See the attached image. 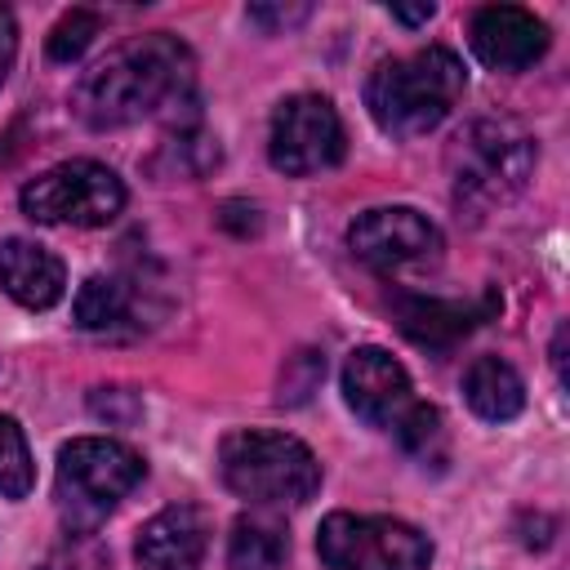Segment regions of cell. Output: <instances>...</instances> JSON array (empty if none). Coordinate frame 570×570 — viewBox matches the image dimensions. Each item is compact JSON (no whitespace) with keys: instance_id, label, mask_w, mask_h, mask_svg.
<instances>
[{"instance_id":"cell-18","label":"cell","mask_w":570,"mask_h":570,"mask_svg":"<svg viewBox=\"0 0 570 570\" xmlns=\"http://www.w3.org/2000/svg\"><path fill=\"white\" fill-rule=\"evenodd\" d=\"M392 436H396V445H401L410 459H419V463L445 454V428H441V414H436L432 405H423V401L410 405V414L392 428Z\"/></svg>"},{"instance_id":"cell-21","label":"cell","mask_w":570,"mask_h":570,"mask_svg":"<svg viewBox=\"0 0 570 570\" xmlns=\"http://www.w3.org/2000/svg\"><path fill=\"white\" fill-rule=\"evenodd\" d=\"M98 13L94 9H71V13H62V22L49 31V58L53 62H76L89 45H94V36H98Z\"/></svg>"},{"instance_id":"cell-14","label":"cell","mask_w":570,"mask_h":570,"mask_svg":"<svg viewBox=\"0 0 570 570\" xmlns=\"http://www.w3.org/2000/svg\"><path fill=\"white\" fill-rule=\"evenodd\" d=\"M0 285H4V294L13 303H22L31 312H45V307H53L62 298L67 272H62V258L49 254L45 245L9 236L0 245Z\"/></svg>"},{"instance_id":"cell-11","label":"cell","mask_w":570,"mask_h":570,"mask_svg":"<svg viewBox=\"0 0 570 570\" xmlns=\"http://www.w3.org/2000/svg\"><path fill=\"white\" fill-rule=\"evenodd\" d=\"M472 53L494 71H525L548 53V27L521 4H485L468 27Z\"/></svg>"},{"instance_id":"cell-10","label":"cell","mask_w":570,"mask_h":570,"mask_svg":"<svg viewBox=\"0 0 570 570\" xmlns=\"http://www.w3.org/2000/svg\"><path fill=\"white\" fill-rule=\"evenodd\" d=\"M343 396L356 410V419H365L370 428H387V432L414 405V387H410L405 365L383 347H356L343 361Z\"/></svg>"},{"instance_id":"cell-22","label":"cell","mask_w":570,"mask_h":570,"mask_svg":"<svg viewBox=\"0 0 570 570\" xmlns=\"http://www.w3.org/2000/svg\"><path fill=\"white\" fill-rule=\"evenodd\" d=\"M321 379H325V356H316V352H294L289 365H285V374H281V401H285V405L307 401Z\"/></svg>"},{"instance_id":"cell-19","label":"cell","mask_w":570,"mask_h":570,"mask_svg":"<svg viewBox=\"0 0 570 570\" xmlns=\"http://www.w3.org/2000/svg\"><path fill=\"white\" fill-rule=\"evenodd\" d=\"M31 450H27V436L13 419L0 414V494L4 499H27L31 494Z\"/></svg>"},{"instance_id":"cell-6","label":"cell","mask_w":570,"mask_h":570,"mask_svg":"<svg viewBox=\"0 0 570 570\" xmlns=\"http://www.w3.org/2000/svg\"><path fill=\"white\" fill-rule=\"evenodd\" d=\"M22 214L49 227H107L125 209V183L98 160H62L22 187Z\"/></svg>"},{"instance_id":"cell-13","label":"cell","mask_w":570,"mask_h":570,"mask_svg":"<svg viewBox=\"0 0 570 570\" xmlns=\"http://www.w3.org/2000/svg\"><path fill=\"white\" fill-rule=\"evenodd\" d=\"M392 316L401 325V334L428 352H450L463 334L476 330V321L485 316L481 307L472 303H459V298H432V294H410L401 289L392 298Z\"/></svg>"},{"instance_id":"cell-7","label":"cell","mask_w":570,"mask_h":570,"mask_svg":"<svg viewBox=\"0 0 570 570\" xmlns=\"http://www.w3.org/2000/svg\"><path fill=\"white\" fill-rule=\"evenodd\" d=\"M316 552L330 570H428L432 543L423 530L396 517L330 512L316 534Z\"/></svg>"},{"instance_id":"cell-8","label":"cell","mask_w":570,"mask_h":570,"mask_svg":"<svg viewBox=\"0 0 570 570\" xmlns=\"http://www.w3.org/2000/svg\"><path fill=\"white\" fill-rule=\"evenodd\" d=\"M347 151V134L343 120L334 111L330 98L321 94H289L276 111H272V138H267V156L281 174L289 178H307L321 169H334Z\"/></svg>"},{"instance_id":"cell-15","label":"cell","mask_w":570,"mask_h":570,"mask_svg":"<svg viewBox=\"0 0 570 570\" xmlns=\"http://www.w3.org/2000/svg\"><path fill=\"white\" fill-rule=\"evenodd\" d=\"M76 325L85 334H107V338L138 334L147 325L138 285L125 276H89L76 294Z\"/></svg>"},{"instance_id":"cell-16","label":"cell","mask_w":570,"mask_h":570,"mask_svg":"<svg viewBox=\"0 0 570 570\" xmlns=\"http://www.w3.org/2000/svg\"><path fill=\"white\" fill-rule=\"evenodd\" d=\"M463 401L476 419L485 423H508L521 414L525 405V383L521 374L499 361V356H476L468 370H463Z\"/></svg>"},{"instance_id":"cell-23","label":"cell","mask_w":570,"mask_h":570,"mask_svg":"<svg viewBox=\"0 0 570 570\" xmlns=\"http://www.w3.org/2000/svg\"><path fill=\"white\" fill-rule=\"evenodd\" d=\"M245 13L263 31H289V27H298L312 13V4H249Z\"/></svg>"},{"instance_id":"cell-20","label":"cell","mask_w":570,"mask_h":570,"mask_svg":"<svg viewBox=\"0 0 570 570\" xmlns=\"http://www.w3.org/2000/svg\"><path fill=\"white\" fill-rule=\"evenodd\" d=\"M169 160V174H183V178H200V174H209L214 165H218V142L214 138H205L200 129H178L165 147H160V156H156V165H165Z\"/></svg>"},{"instance_id":"cell-25","label":"cell","mask_w":570,"mask_h":570,"mask_svg":"<svg viewBox=\"0 0 570 570\" xmlns=\"http://www.w3.org/2000/svg\"><path fill=\"white\" fill-rule=\"evenodd\" d=\"M432 13H436V4H392V18L405 22V27H419V22H428Z\"/></svg>"},{"instance_id":"cell-24","label":"cell","mask_w":570,"mask_h":570,"mask_svg":"<svg viewBox=\"0 0 570 570\" xmlns=\"http://www.w3.org/2000/svg\"><path fill=\"white\" fill-rule=\"evenodd\" d=\"M13 49H18V27H13V13L0 4V85L13 67Z\"/></svg>"},{"instance_id":"cell-5","label":"cell","mask_w":570,"mask_h":570,"mask_svg":"<svg viewBox=\"0 0 570 570\" xmlns=\"http://www.w3.org/2000/svg\"><path fill=\"white\" fill-rule=\"evenodd\" d=\"M142 481V459L111 436H76L58 450V512L71 534H94Z\"/></svg>"},{"instance_id":"cell-2","label":"cell","mask_w":570,"mask_h":570,"mask_svg":"<svg viewBox=\"0 0 570 570\" xmlns=\"http://www.w3.org/2000/svg\"><path fill=\"white\" fill-rule=\"evenodd\" d=\"M468 89V71L454 49L428 45L405 58H383L365 80V107L392 138H419L436 129Z\"/></svg>"},{"instance_id":"cell-9","label":"cell","mask_w":570,"mask_h":570,"mask_svg":"<svg viewBox=\"0 0 570 570\" xmlns=\"http://www.w3.org/2000/svg\"><path fill=\"white\" fill-rule=\"evenodd\" d=\"M347 245L365 267L396 272V267L436 258L441 254V232L428 214H419L410 205H383V209H365L347 227Z\"/></svg>"},{"instance_id":"cell-3","label":"cell","mask_w":570,"mask_h":570,"mask_svg":"<svg viewBox=\"0 0 570 570\" xmlns=\"http://www.w3.org/2000/svg\"><path fill=\"white\" fill-rule=\"evenodd\" d=\"M218 472L232 494L258 508H303L321 490L316 454L298 436L267 428L227 432L218 445Z\"/></svg>"},{"instance_id":"cell-4","label":"cell","mask_w":570,"mask_h":570,"mask_svg":"<svg viewBox=\"0 0 570 570\" xmlns=\"http://www.w3.org/2000/svg\"><path fill=\"white\" fill-rule=\"evenodd\" d=\"M539 147L534 138L508 120V116H481L459 129L450 142V174H454V196L468 205H503L512 200L530 174H534Z\"/></svg>"},{"instance_id":"cell-12","label":"cell","mask_w":570,"mask_h":570,"mask_svg":"<svg viewBox=\"0 0 570 570\" xmlns=\"http://www.w3.org/2000/svg\"><path fill=\"white\" fill-rule=\"evenodd\" d=\"M209 548V521L191 503H174L156 512L134 543V557L142 570H200Z\"/></svg>"},{"instance_id":"cell-17","label":"cell","mask_w":570,"mask_h":570,"mask_svg":"<svg viewBox=\"0 0 570 570\" xmlns=\"http://www.w3.org/2000/svg\"><path fill=\"white\" fill-rule=\"evenodd\" d=\"M289 557L285 525L272 517H236L227 534V566L232 570H281Z\"/></svg>"},{"instance_id":"cell-1","label":"cell","mask_w":570,"mask_h":570,"mask_svg":"<svg viewBox=\"0 0 570 570\" xmlns=\"http://www.w3.org/2000/svg\"><path fill=\"white\" fill-rule=\"evenodd\" d=\"M71 107L89 129H125L147 116H178L183 107H196V58L169 31L134 36L80 76Z\"/></svg>"}]
</instances>
